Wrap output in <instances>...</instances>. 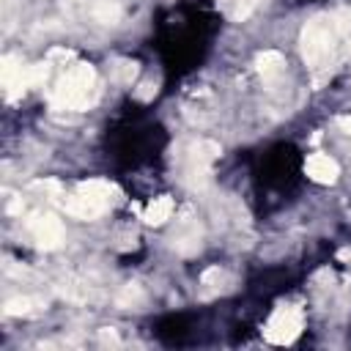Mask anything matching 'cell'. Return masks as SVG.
Here are the masks:
<instances>
[{"label": "cell", "instance_id": "5b68a950", "mask_svg": "<svg viewBox=\"0 0 351 351\" xmlns=\"http://www.w3.org/2000/svg\"><path fill=\"white\" fill-rule=\"evenodd\" d=\"M302 326H304L302 310L293 307V304H280V307L271 313V318L266 321L263 335H266L269 343L288 346V343H293V340L302 335Z\"/></svg>", "mask_w": 351, "mask_h": 351}, {"label": "cell", "instance_id": "4fadbf2b", "mask_svg": "<svg viewBox=\"0 0 351 351\" xmlns=\"http://www.w3.org/2000/svg\"><path fill=\"white\" fill-rule=\"evenodd\" d=\"M261 3H263V0H219L225 16L233 19V22H244Z\"/></svg>", "mask_w": 351, "mask_h": 351}, {"label": "cell", "instance_id": "9a60e30c", "mask_svg": "<svg viewBox=\"0 0 351 351\" xmlns=\"http://www.w3.org/2000/svg\"><path fill=\"white\" fill-rule=\"evenodd\" d=\"M143 302V291H140V285H126L123 291H121V296H118V304L121 307H129V304H140Z\"/></svg>", "mask_w": 351, "mask_h": 351}, {"label": "cell", "instance_id": "7a4b0ae2", "mask_svg": "<svg viewBox=\"0 0 351 351\" xmlns=\"http://www.w3.org/2000/svg\"><path fill=\"white\" fill-rule=\"evenodd\" d=\"M96 101V71L90 63H74L52 88L55 110H88Z\"/></svg>", "mask_w": 351, "mask_h": 351}, {"label": "cell", "instance_id": "ba28073f", "mask_svg": "<svg viewBox=\"0 0 351 351\" xmlns=\"http://www.w3.org/2000/svg\"><path fill=\"white\" fill-rule=\"evenodd\" d=\"M200 239H203V230H200L197 219L186 217V219H181V222L176 225V230H173V236H170V244H173V250L181 252V255H195V252L200 250Z\"/></svg>", "mask_w": 351, "mask_h": 351}, {"label": "cell", "instance_id": "e0dca14e", "mask_svg": "<svg viewBox=\"0 0 351 351\" xmlns=\"http://www.w3.org/2000/svg\"><path fill=\"white\" fill-rule=\"evenodd\" d=\"M115 77H118L121 82H132V77H134V63H129V60L118 63V69H115Z\"/></svg>", "mask_w": 351, "mask_h": 351}, {"label": "cell", "instance_id": "5bb4252c", "mask_svg": "<svg viewBox=\"0 0 351 351\" xmlns=\"http://www.w3.org/2000/svg\"><path fill=\"white\" fill-rule=\"evenodd\" d=\"M228 282H230V277L219 266L206 269L203 277H200V285L206 288V293H222V291H228Z\"/></svg>", "mask_w": 351, "mask_h": 351}, {"label": "cell", "instance_id": "7c38bea8", "mask_svg": "<svg viewBox=\"0 0 351 351\" xmlns=\"http://www.w3.org/2000/svg\"><path fill=\"white\" fill-rule=\"evenodd\" d=\"M170 217H173V200H170L167 195L154 197V200L148 203L145 214H143V219H145L148 225H162V222H167Z\"/></svg>", "mask_w": 351, "mask_h": 351}, {"label": "cell", "instance_id": "277c9868", "mask_svg": "<svg viewBox=\"0 0 351 351\" xmlns=\"http://www.w3.org/2000/svg\"><path fill=\"white\" fill-rule=\"evenodd\" d=\"M219 156V145L211 140H195L189 143L184 159H181V176L189 186H203L211 178V167Z\"/></svg>", "mask_w": 351, "mask_h": 351}, {"label": "cell", "instance_id": "52a82bcc", "mask_svg": "<svg viewBox=\"0 0 351 351\" xmlns=\"http://www.w3.org/2000/svg\"><path fill=\"white\" fill-rule=\"evenodd\" d=\"M82 16L90 25H101V27H115L123 16L121 3L118 0H85L82 3Z\"/></svg>", "mask_w": 351, "mask_h": 351}, {"label": "cell", "instance_id": "30bf717a", "mask_svg": "<svg viewBox=\"0 0 351 351\" xmlns=\"http://www.w3.org/2000/svg\"><path fill=\"white\" fill-rule=\"evenodd\" d=\"M304 173L315 181V184H335L337 176H340V167L332 156L326 154H310L307 162H304Z\"/></svg>", "mask_w": 351, "mask_h": 351}, {"label": "cell", "instance_id": "6da1fadb", "mask_svg": "<svg viewBox=\"0 0 351 351\" xmlns=\"http://www.w3.org/2000/svg\"><path fill=\"white\" fill-rule=\"evenodd\" d=\"M348 44H351V16L324 14L310 19L302 30V58L315 80L329 77L340 66Z\"/></svg>", "mask_w": 351, "mask_h": 351}, {"label": "cell", "instance_id": "9c48e42d", "mask_svg": "<svg viewBox=\"0 0 351 351\" xmlns=\"http://www.w3.org/2000/svg\"><path fill=\"white\" fill-rule=\"evenodd\" d=\"M3 88H5V96L8 99H16V96H22L30 88V82H27V66L22 60L11 58V55L3 58Z\"/></svg>", "mask_w": 351, "mask_h": 351}, {"label": "cell", "instance_id": "d6986e66", "mask_svg": "<svg viewBox=\"0 0 351 351\" xmlns=\"http://www.w3.org/2000/svg\"><path fill=\"white\" fill-rule=\"evenodd\" d=\"M101 340H104V343H118L115 332H107V329H101Z\"/></svg>", "mask_w": 351, "mask_h": 351}, {"label": "cell", "instance_id": "8992f818", "mask_svg": "<svg viewBox=\"0 0 351 351\" xmlns=\"http://www.w3.org/2000/svg\"><path fill=\"white\" fill-rule=\"evenodd\" d=\"M27 230H30V239L36 247L41 250H58L63 244V222L55 217V214H36L27 219Z\"/></svg>", "mask_w": 351, "mask_h": 351}, {"label": "cell", "instance_id": "8fae6325", "mask_svg": "<svg viewBox=\"0 0 351 351\" xmlns=\"http://www.w3.org/2000/svg\"><path fill=\"white\" fill-rule=\"evenodd\" d=\"M255 66H258V74H261L266 82H271V80H277V77L282 74V69H285V58H282L277 49H266V52L258 55Z\"/></svg>", "mask_w": 351, "mask_h": 351}, {"label": "cell", "instance_id": "ac0fdd59", "mask_svg": "<svg viewBox=\"0 0 351 351\" xmlns=\"http://www.w3.org/2000/svg\"><path fill=\"white\" fill-rule=\"evenodd\" d=\"M335 123H337V129H340L343 134H348V137H351V115H340Z\"/></svg>", "mask_w": 351, "mask_h": 351}, {"label": "cell", "instance_id": "2e32d148", "mask_svg": "<svg viewBox=\"0 0 351 351\" xmlns=\"http://www.w3.org/2000/svg\"><path fill=\"white\" fill-rule=\"evenodd\" d=\"M30 304H33V299H27V296L8 299L5 302V315H25V313H30Z\"/></svg>", "mask_w": 351, "mask_h": 351}, {"label": "cell", "instance_id": "3957f363", "mask_svg": "<svg viewBox=\"0 0 351 351\" xmlns=\"http://www.w3.org/2000/svg\"><path fill=\"white\" fill-rule=\"evenodd\" d=\"M112 195H115L112 184H107L101 178H90V181L77 184L74 195L69 200H63V208L77 219H96L112 206V200H115Z\"/></svg>", "mask_w": 351, "mask_h": 351}]
</instances>
